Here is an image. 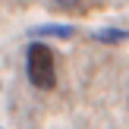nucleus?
<instances>
[{
	"label": "nucleus",
	"mask_w": 129,
	"mask_h": 129,
	"mask_svg": "<svg viewBox=\"0 0 129 129\" xmlns=\"http://www.w3.org/2000/svg\"><path fill=\"white\" fill-rule=\"evenodd\" d=\"M25 73H28V82L41 91H50L57 85V60H54V50L47 44L35 41L28 44V54H25Z\"/></svg>",
	"instance_id": "f257e3e1"
},
{
	"label": "nucleus",
	"mask_w": 129,
	"mask_h": 129,
	"mask_svg": "<svg viewBox=\"0 0 129 129\" xmlns=\"http://www.w3.org/2000/svg\"><path fill=\"white\" fill-rule=\"evenodd\" d=\"M91 38H94V41H101V44H120V41H129V25H117V28H98Z\"/></svg>",
	"instance_id": "f03ea898"
},
{
	"label": "nucleus",
	"mask_w": 129,
	"mask_h": 129,
	"mask_svg": "<svg viewBox=\"0 0 129 129\" xmlns=\"http://www.w3.org/2000/svg\"><path fill=\"white\" fill-rule=\"evenodd\" d=\"M31 35L35 38H73L76 28L73 25H38V28H31Z\"/></svg>",
	"instance_id": "7ed1b4c3"
},
{
	"label": "nucleus",
	"mask_w": 129,
	"mask_h": 129,
	"mask_svg": "<svg viewBox=\"0 0 129 129\" xmlns=\"http://www.w3.org/2000/svg\"><path fill=\"white\" fill-rule=\"evenodd\" d=\"M82 0H57V6H63V10H76Z\"/></svg>",
	"instance_id": "20e7f679"
}]
</instances>
